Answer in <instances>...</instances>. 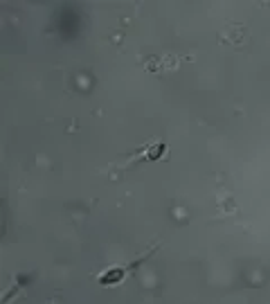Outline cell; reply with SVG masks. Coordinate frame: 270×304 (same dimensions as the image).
<instances>
[{"mask_svg": "<svg viewBox=\"0 0 270 304\" xmlns=\"http://www.w3.org/2000/svg\"><path fill=\"white\" fill-rule=\"evenodd\" d=\"M128 273H131L128 266H110V268L102 270L97 275V282H99V286H117L126 280Z\"/></svg>", "mask_w": 270, "mask_h": 304, "instance_id": "6da1fadb", "label": "cell"}]
</instances>
